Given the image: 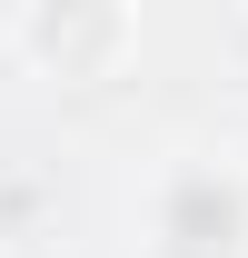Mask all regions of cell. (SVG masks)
<instances>
[{"instance_id": "7a4b0ae2", "label": "cell", "mask_w": 248, "mask_h": 258, "mask_svg": "<svg viewBox=\"0 0 248 258\" xmlns=\"http://www.w3.org/2000/svg\"><path fill=\"white\" fill-rule=\"evenodd\" d=\"M119 40H129V20H50V10L30 20V50H40V60H70V50H119Z\"/></svg>"}, {"instance_id": "6da1fadb", "label": "cell", "mask_w": 248, "mask_h": 258, "mask_svg": "<svg viewBox=\"0 0 248 258\" xmlns=\"http://www.w3.org/2000/svg\"><path fill=\"white\" fill-rule=\"evenodd\" d=\"M149 258H248V179L228 159H169L149 189Z\"/></svg>"}]
</instances>
